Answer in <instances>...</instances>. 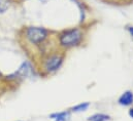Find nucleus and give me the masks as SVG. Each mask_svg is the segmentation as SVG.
I'll list each match as a JSON object with an SVG mask.
<instances>
[{"label": "nucleus", "mask_w": 133, "mask_h": 121, "mask_svg": "<svg viewBox=\"0 0 133 121\" xmlns=\"http://www.w3.org/2000/svg\"><path fill=\"white\" fill-rule=\"evenodd\" d=\"M32 73V67L28 62H25L21 65V67L18 69V71H16L14 74L7 76L8 79H17V78H25L27 76H29Z\"/></svg>", "instance_id": "3"}, {"label": "nucleus", "mask_w": 133, "mask_h": 121, "mask_svg": "<svg viewBox=\"0 0 133 121\" xmlns=\"http://www.w3.org/2000/svg\"><path fill=\"white\" fill-rule=\"evenodd\" d=\"M108 118H109V117H108L107 115H104V114H95V115L89 117L88 120L89 121H105V120H107Z\"/></svg>", "instance_id": "8"}, {"label": "nucleus", "mask_w": 133, "mask_h": 121, "mask_svg": "<svg viewBox=\"0 0 133 121\" xmlns=\"http://www.w3.org/2000/svg\"><path fill=\"white\" fill-rule=\"evenodd\" d=\"M9 7V1L8 0H0V12H4Z\"/></svg>", "instance_id": "9"}, {"label": "nucleus", "mask_w": 133, "mask_h": 121, "mask_svg": "<svg viewBox=\"0 0 133 121\" xmlns=\"http://www.w3.org/2000/svg\"><path fill=\"white\" fill-rule=\"evenodd\" d=\"M129 32H130V34L133 36V27H130V28H129Z\"/></svg>", "instance_id": "11"}, {"label": "nucleus", "mask_w": 133, "mask_h": 121, "mask_svg": "<svg viewBox=\"0 0 133 121\" xmlns=\"http://www.w3.org/2000/svg\"><path fill=\"white\" fill-rule=\"evenodd\" d=\"M129 115H130V117L133 119V109H130V110H129Z\"/></svg>", "instance_id": "10"}, {"label": "nucleus", "mask_w": 133, "mask_h": 121, "mask_svg": "<svg viewBox=\"0 0 133 121\" xmlns=\"http://www.w3.org/2000/svg\"><path fill=\"white\" fill-rule=\"evenodd\" d=\"M46 36H48L46 30L40 27H30L26 31L27 39L33 44H38L42 42L46 38Z\"/></svg>", "instance_id": "2"}, {"label": "nucleus", "mask_w": 133, "mask_h": 121, "mask_svg": "<svg viewBox=\"0 0 133 121\" xmlns=\"http://www.w3.org/2000/svg\"><path fill=\"white\" fill-rule=\"evenodd\" d=\"M0 77H1V73H0Z\"/></svg>", "instance_id": "12"}, {"label": "nucleus", "mask_w": 133, "mask_h": 121, "mask_svg": "<svg viewBox=\"0 0 133 121\" xmlns=\"http://www.w3.org/2000/svg\"><path fill=\"white\" fill-rule=\"evenodd\" d=\"M83 34L79 29H70L60 35V43L65 47H71L79 43Z\"/></svg>", "instance_id": "1"}, {"label": "nucleus", "mask_w": 133, "mask_h": 121, "mask_svg": "<svg viewBox=\"0 0 133 121\" xmlns=\"http://www.w3.org/2000/svg\"><path fill=\"white\" fill-rule=\"evenodd\" d=\"M89 106H90V104H89V103H82V104H79V105H76V106L72 107V108H71V110H72L73 112L86 111V110L89 108Z\"/></svg>", "instance_id": "7"}, {"label": "nucleus", "mask_w": 133, "mask_h": 121, "mask_svg": "<svg viewBox=\"0 0 133 121\" xmlns=\"http://www.w3.org/2000/svg\"><path fill=\"white\" fill-rule=\"evenodd\" d=\"M70 117L68 112H59V113H54L51 115V118H53L55 121H66Z\"/></svg>", "instance_id": "6"}, {"label": "nucleus", "mask_w": 133, "mask_h": 121, "mask_svg": "<svg viewBox=\"0 0 133 121\" xmlns=\"http://www.w3.org/2000/svg\"><path fill=\"white\" fill-rule=\"evenodd\" d=\"M61 64H62V57H60L58 55H55V56L50 57L48 60L45 61L44 68L48 72H53V71H56L60 67Z\"/></svg>", "instance_id": "4"}, {"label": "nucleus", "mask_w": 133, "mask_h": 121, "mask_svg": "<svg viewBox=\"0 0 133 121\" xmlns=\"http://www.w3.org/2000/svg\"><path fill=\"white\" fill-rule=\"evenodd\" d=\"M133 103V93L131 91H125L119 99V104L122 106H129Z\"/></svg>", "instance_id": "5"}]
</instances>
